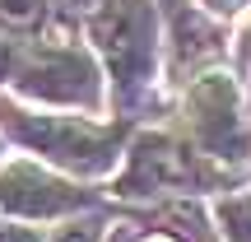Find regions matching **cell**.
<instances>
[{
    "label": "cell",
    "mask_w": 251,
    "mask_h": 242,
    "mask_svg": "<svg viewBox=\"0 0 251 242\" xmlns=\"http://www.w3.org/2000/svg\"><path fill=\"white\" fill-rule=\"evenodd\" d=\"M93 42L117 80L121 98H140L153 84V9L144 0H107L89 19Z\"/></svg>",
    "instance_id": "6da1fadb"
},
{
    "label": "cell",
    "mask_w": 251,
    "mask_h": 242,
    "mask_svg": "<svg viewBox=\"0 0 251 242\" xmlns=\"http://www.w3.org/2000/svg\"><path fill=\"white\" fill-rule=\"evenodd\" d=\"M5 126L14 131V140H24L28 149H37L42 159L61 163V168L79 172V177H98L117 163V131L75 121V117H37L24 108H5Z\"/></svg>",
    "instance_id": "7a4b0ae2"
},
{
    "label": "cell",
    "mask_w": 251,
    "mask_h": 242,
    "mask_svg": "<svg viewBox=\"0 0 251 242\" xmlns=\"http://www.w3.org/2000/svg\"><path fill=\"white\" fill-rule=\"evenodd\" d=\"M19 93L61 108H98V65L75 47H42L14 75Z\"/></svg>",
    "instance_id": "3957f363"
},
{
    "label": "cell",
    "mask_w": 251,
    "mask_h": 242,
    "mask_svg": "<svg viewBox=\"0 0 251 242\" xmlns=\"http://www.w3.org/2000/svg\"><path fill=\"white\" fill-rule=\"evenodd\" d=\"M191 131L219 159H242L247 154V131L237 117V89L228 75H205L191 89Z\"/></svg>",
    "instance_id": "277c9868"
},
{
    "label": "cell",
    "mask_w": 251,
    "mask_h": 242,
    "mask_svg": "<svg viewBox=\"0 0 251 242\" xmlns=\"http://www.w3.org/2000/svg\"><path fill=\"white\" fill-rule=\"evenodd\" d=\"M200 182L191 154L168 135H144L130 149V168L121 177V196H149V191H177Z\"/></svg>",
    "instance_id": "5b68a950"
},
{
    "label": "cell",
    "mask_w": 251,
    "mask_h": 242,
    "mask_svg": "<svg viewBox=\"0 0 251 242\" xmlns=\"http://www.w3.org/2000/svg\"><path fill=\"white\" fill-rule=\"evenodd\" d=\"M79 205V191L65 182L42 177L33 168H9L0 172V210H19V215H61V210Z\"/></svg>",
    "instance_id": "8992f818"
},
{
    "label": "cell",
    "mask_w": 251,
    "mask_h": 242,
    "mask_svg": "<svg viewBox=\"0 0 251 242\" xmlns=\"http://www.w3.org/2000/svg\"><path fill=\"white\" fill-rule=\"evenodd\" d=\"M224 242H251V191H233L214 205Z\"/></svg>",
    "instance_id": "52a82bcc"
},
{
    "label": "cell",
    "mask_w": 251,
    "mask_h": 242,
    "mask_svg": "<svg viewBox=\"0 0 251 242\" xmlns=\"http://www.w3.org/2000/svg\"><path fill=\"white\" fill-rule=\"evenodd\" d=\"M0 24L5 28H37L42 24V0H0Z\"/></svg>",
    "instance_id": "ba28073f"
},
{
    "label": "cell",
    "mask_w": 251,
    "mask_h": 242,
    "mask_svg": "<svg viewBox=\"0 0 251 242\" xmlns=\"http://www.w3.org/2000/svg\"><path fill=\"white\" fill-rule=\"evenodd\" d=\"M0 242H42L37 228H24V224H5L0 219Z\"/></svg>",
    "instance_id": "9c48e42d"
},
{
    "label": "cell",
    "mask_w": 251,
    "mask_h": 242,
    "mask_svg": "<svg viewBox=\"0 0 251 242\" xmlns=\"http://www.w3.org/2000/svg\"><path fill=\"white\" fill-rule=\"evenodd\" d=\"M56 5H61L65 14H89V19H93L102 5H107V0H56Z\"/></svg>",
    "instance_id": "30bf717a"
},
{
    "label": "cell",
    "mask_w": 251,
    "mask_h": 242,
    "mask_svg": "<svg viewBox=\"0 0 251 242\" xmlns=\"http://www.w3.org/2000/svg\"><path fill=\"white\" fill-rule=\"evenodd\" d=\"M9 70H14V47H9L5 37H0V80H5Z\"/></svg>",
    "instance_id": "8fae6325"
},
{
    "label": "cell",
    "mask_w": 251,
    "mask_h": 242,
    "mask_svg": "<svg viewBox=\"0 0 251 242\" xmlns=\"http://www.w3.org/2000/svg\"><path fill=\"white\" fill-rule=\"evenodd\" d=\"M205 5H209V9H219V14H228V9H237L242 0H205Z\"/></svg>",
    "instance_id": "7c38bea8"
},
{
    "label": "cell",
    "mask_w": 251,
    "mask_h": 242,
    "mask_svg": "<svg viewBox=\"0 0 251 242\" xmlns=\"http://www.w3.org/2000/svg\"><path fill=\"white\" fill-rule=\"evenodd\" d=\"M140 242H177V238H168V233H149V238H140Z\"/></svg>",
    "instance_id": "4fadbf2b"
},
{
    "label": "cell",
    "mask_w": 251,
    "mask_h": 242,
    "mask_svg": "<svg viewBox=\"0 0 251 242\" xmlns=\"http://www.w3.org/2000/svg\"><path fill=\"white\" fill-rule=\"evenodd\" d=\"M61 242H93L89 233H70V238H61Z\"/></svg>",
    "instance_id": "5bb4252c"
}]
</instances>
